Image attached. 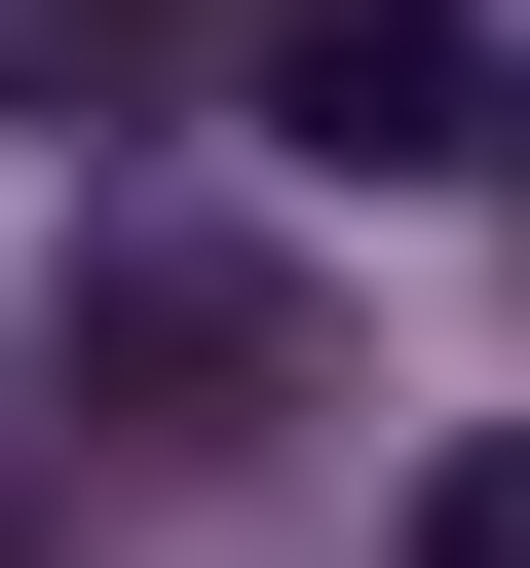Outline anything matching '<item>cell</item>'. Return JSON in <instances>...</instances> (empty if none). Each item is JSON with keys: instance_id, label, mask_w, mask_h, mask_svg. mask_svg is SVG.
I'll return each mask as SVG.
<instances>
[{"instance_id": "2", "label": "cell", "mask_w": 530, "mask_h": 568, "mask_svg": "<svg viewBox=\"0 0 530 568\" xmlns=\"http://www.w3.org/2000/svg\"><path fill=\"white\" fill-rule=\"evenodd\" d=\"M77 379H152V455H227V417H304V304L190 227H77Z\"/></svg>"}, {"instance_id": "3", "label": "cell", "mask_w": 530, "mask_h": 568, "mask_svg": "<svg viewBox=\"0 0 530 568\" xmlns=\"http://www.w3.org/2000/svg\"><path fill=\"white\" fill-rule=\"evenodd\" d=\"M190 39H227V0H0V77H39V114H152Z\"/></svg>"}, {"instance_id": "1", "label": "cell", "mask_w": 530, "mask_h": 568, "mask_svg": "<svg viewBox=\"0 0 530 568\" xmlns=\"http://www.w3.org/2000/svg\"><path fill=\"white\" fill-rule=\"evenodd\" d=\"M227 114L304 152V190H455L530 77H492V0H265V39H227Z\"/></svg>"}, {"instance_id": "4", "label": "cell", "mask_w": 530, "mask_h": 568, "mask_svg": "<svg viewBox=\"0 0 530 568\" xmlns=\"http://www.w3.org/2000/svg\"><path fill=\"white\" fill-rule=\"evenodd\" d=\"M417 568H530V417H492V455H455V493H417Z\"/></svg>"}]
</instances>
